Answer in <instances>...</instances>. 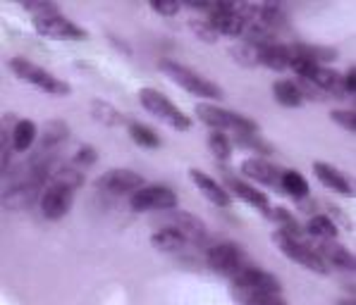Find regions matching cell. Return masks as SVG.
<instances>
[{
	"instance_id": "37",
	"label": "cell",
	"mask_w": 356,
	"mask_h": 305,
	"mask_svg": "<svg viewBox=\"0 0 356 305\" xmlns=\"http://www.w3.org/2000/svg\"><path fill=\"white\" fill-rule=\"evenodd\" d=\"M337 305H354V298H352V301H349V298H347V301H339Z\"/></svg>"
},
{
	"instance_id": "10",
	"label": "cell",
	"mask_w": 356,
	"mask_h": 305,
	"mask_svg": "<svg viewBox=\"0 0 356 305\" xmlns=\"http://www.w3.org/2000/svg\"><path fill=\"white\" fill-rule=\"evenodd\" d=\"M156 220L161 222V227L177 229L179 234H184V236L189 238L191 246H199V243H204L206 236H208V229L204 225V220H199V217L191 215V212L177 210V208L163 210V212H158Z\"/></svg>"
},
{
	"instance_id": "34",
	"label": "cell",
	"mask_w": 356,
	"mask_h": 305,
	"mask_svg": "<svg viewBox=\"0 0 356 305\" xmlns=\"http://www.w3.org/2000/svg\"><path fill=\"white\" fill-rule=\"evenodd\" d=\"M179 8H182L179 3H165V0H161V3H158V0H153V3H151L153 12L165 15V17H175V15L179 12Z\"/></svg>"
},
{
	"instance_id": "9",
	"label": "cell",
	"mask_w": 356,
	"mask_h": 305,
	"mask_svg": "<svg viewBox=\"0 0 356 305\" xmlns=\"http://www.w3.org/2000/svg\"><path fill=\"white\" fill-rule=\"evenodd\" d=\"M129 208L134 212H163L177 208V193L163 184H146L129 195Z\"/></svg>"
},
{
	"instance_id": "17",
	"label": "cell",
	"mask_w": 356,
	"mask_h": 305,
	"mask_svg": "<svg viewBox=\"0 0 356 305\" xmlns=\"http://www.w3.org/2000/svg\"><path fill=\"white\" fill-rule=\"evenodd\" d=\"M314 174H316V179H318V182L325 189L335 191V193H342V195H354L352 182H349V179L337 170V167L327 165V162L316 160L314 162Z\"/></svg>"
},
{
	"instance_id": "27",
	"label": "cell",
	"mask_w": 356,
	"mask_h": 305,
	"mask_svg": "<svg viewBox=\"0 0 356 305\" xmlns=\"http://www.w3.org/2000/svg\"><path fill=\"white\" fill-rule=\"evenodd\" d=\"M91 114H94L98 122L106 124V127H122V124H127V117H124L115 105H111L108 101L91 103Z\"/></svg>"
},
{
	"instance_id": "16",
	"label": "cell",
	"mask_w": 356,
	"mask_h": 305,
	"mask_svg": "<svg viewBox=\"0 0 356 305\" xmlns=\"http://www.w3.org/2000/svg\"><path fill=\"white\" fill-rule=\"evenodd\" d=\"M249 179H256L263 186H270V189H280V177H282V170L273 162L263 160V157H246V160L239 165Z\"/></svg>"
},
{
	"instance_id": "24",
	"label": "cell",
	"mask_w": 356,
	"mask_h": 305,
	"mask_svg": "<svg viewBox=\"0 0 356 305\" xmlns=\"http://www.w3.org/2000/svg\"><path fill=\"white\" fill-rule=\"evenodd\" d=\"M273 98L280 103L282 107H301L304 105V96L297 89L292 79H280L273 84Z\"/></svg>"
},
{
	"instance_id": "1",
	"label": "cell",
	"mask_w": 356,
	"mask_h": 305,
	"mask_svg": "<svg viewBox=\"0 0 356 305\" xmlns=\"http://www.w3.org/2000/svg\"><path fill=\"white\" fill-rule=\"evenodd\" d=\"M232 296L237 298V303L249 305L254 301H261L266 296H275L282 293V284L275 274L261 270L259 265H246L237 277H232Z\"/></svg>"
},
{
	"instance_id": "36",
	"label": "cell",
	"mask_w": 356,
	"mask_h": 305,
	"mask_svg": "<svg viewBox=\"0 0 356 305\" xmlns=\"http://www.w3.org/2000/svg\"><path fill=\"white\" fill-rule=\"evenodd\" d=\"M249 305H287V301L282 298V293H275V296H266V298H261V301H254Z\"/></svg>"
},
{
	"instance_id": "2",
	"label": "cell",
	"mask_w": 356,
	"mask_h": 305,
	"mask_svg": "<svg viewBox=\"0 0 356 305\" xmlns=\"http://www.w3.org/2000/svg\"><path fill=\"white\" fill-rule=\"evenodd\" d=\"M194 112L199 114V119L211 127L213 132H229V134H259L261 127L251 117H246L242 112L227 110V107H218L211 103H196Z\"/></svg>"
},
{
	"instance_id": "21",
	"label": "cell",
	"mask_w": 356,
	"mask_h": 305,
	"mask_svg": "<svg viewBox=\"0 0 356 305\" xmlns=\"http://www.w3.org/2000/svg\"><path fill=\"white\" fill-rule=\"evenodd\" d=\"M280 191L287 193L289 198H294L297 203H301L304 198H309V182H306L304 174L297 170H282Z\"/></svg>"
},
{
	"instance_id": "32",
	"label": "cell",
	"mask_w": 356,
	"mask_h": 305,
	"mask_svg": "<svg viewBox=\"0 0 356 305\" xmlns=\"http://www.w3.org/2000/svg\"><path fill=\"white\" fill-rule=\"evenodd\" d=\"M98 160V152L94 146H81L79 150L74 152V157H72V162L79 170H86V167H91L94 162Z\"/></svg>"
},
{
	"instance_id": "33",
	"label": "cell",
	"mask_w": 356,
	"mask_h": 305,
	"mask_svg": "<svg viewBox=\"0 0 356 305\" xmlns=\"http://www.w3.org/2000/svg\"><path fill=\"white\" fill-rule=\"evenodd\" d=\"M330 119L335 124H339L344 132H349V134L356 132V114H354V110H332Z\"/></svg>"
},
{
	"instance_id": "25",
	"label": "cell",
	"mask_w": 356,
	"mask_h": 305,
	"mask_svg": "<svg viewBox=\"0 0 356 305\" xmlns=\"http://www.w3.org/2000/svg\"><path fill=\"white\" fill-rule=\"evenodd\" d=\"M127 132L131 136V141H134L136 146H141V148H161L163 141L161 136H158V132L153 127H149V124L144 122H129L127 124Z\"/></svg>"
},
{
	"instance_id": "4",
	"label": "cell",
	"mask_w": 356,
	"mask_h": 305,
	"mask_svg": "<svg viewBox=\"0 0 356 305\" xmlns=\"http://www.w3.org/2000/svg\"><path fill=\"white\" fill-rule=\"evenodd\" d=\"M8 67L13 69L15 76H19L22 81L36 86L38 91H43V94H48V96H70L72 94V86H70L67 81L58 79L56 74L38 67V64H34L26 58H10Z\"/></svg>"
},
{
	"instance_id": "11",
	"label": "cell",
	"mask_w": 356,
	"mask_h": 305,
	"mask_svg": "<svg viewBox=\"0 0 356 305\" xmlns=\"http://www.w3.org/2000/svg\"><path fill=\"white\" fill-rule=\"evenodd\" d=\"M74 203V189L65 186V184L51 182L46 189H43L41 198H38V208H41V215L51 222H58L72 210Z\"/></svg>"
},
{
	"instance_id": "23",
	"label": "cell",
	"mask_w": 356,
	"mask_h": 305,
	"mask_svg": "<svg viewBox=\"0 0 356 305\" xmlns=\"http://www.w3.org/2000/svg\"><path fill=\"white\" fill-rule=\"evenodd\" d=\"M306 236H314L316 241H332L337 238V225L330 215H314L304 227Z\"/></svg>"
},
{
	"instance_id": "14",
	"label": "cell",
	"mask_w": 356,
	"mask_h": 305,
	"mask_svg": "<svg viewBox=\"0 0 356 305\" xmlns=\"http://www.w3.org/2000/svg\"><path fill=\"white\" fill-rule=\"evenodd\" d=\"M222 186L227 189V193L229 195H237L239 200H244L246 205H251V208H256V210H261V212H266L268 208H270V198H268L263 191H256L251 184H246L242 182L239 177H234V174H229L225 172L222 174Z\"/></svg>"
},
{
	"instance_id": "13",
	"label": "cell",
	"mask_w": 356,
	"mask_h": 305,
	"mask_svg": "<svg viewBox=\"0 0 356 305\" xmlns=\"http://www.w3.org/2000/svg\"><path fill=\"white\" fill-rule=\"evenodd\" d=\"M311 248L316 250V255L325 263L327 270H344V272H354V253L349 248H344L342 243H337V238L332 241H316L311 243Z\"/></svg>"
},
{
	"instance_id": "6",
	"label": "cell",
	"mask_w": 356,
	"mask_h": 305,
	"mask_svg": "<svg viewBox=\"0 0 356 305\" xmlns=\"http://www.w3.org/2000/svg\"><path fill=\"white\" fill-rule=\"evenodd\" d=\"M206 265L211 267V272H216V274L232 279V277H237L246 265H251V260L246 258L244 248L239 246V243L222 241V243H216V246L208 248Z\"/></svg>"
},
{
	"instance_id": "12",
	"label": "cell",
	"mask_w": 356,
	"mask_h": 305,
	"mask_svg": "<svg viewBox=\"0 0 356 305\" xmlns=\"http://www.w3.org/2000/svg\"><path fill=\"white\" fill-rule=\"evenodd\" d=\"M96 191L108 195H131L134 191L146 186L144 177L131 170H108L96 179Z\"/></svg>"
},
{
	"instance_id": "20",
	"label": "cell",
	"mask_w": 356,
	"mask_h": 305,
	"mask_svg": "<svg viewBox=\"0 0 356 305\" xmlns=\"http://www.w3.org/2000/svg\"><path fill=\"white\" fill-rule=\"evenodd\" d=\"M36 139H38V129L36 122H31V119H17L15 127L10 129V141H13V148L17 152H26L34 146Z\"/></svg>"
},
{
	"instance_id": "3",
	"label": "cell",
	"mask_w": 356,
	"mask_h": 305,
	"mask_svg": "<svg viewBox=\"0 0 356 305\" xmlns=\"http://www.w3.org/2000/svg\"><path fill=\"white\" fill-rule=\"evenodd\" d=\"M158 67H161L163 72H165L170 79L175 81V84L182 86L184 91H189L191 96L208 98V101H220V98L225 96V91H222L216 81L206 79V76H201L199 72H194V69L175 62V60H168V58L161 60V62H158Z\"/></svg>"
},
{
	"instance_id": "28",
	"label": "cell",
	"mask_w": 356,
	"mask_h": 305,
	"mask_svg": "<svg viewBox=\"0 0 356 305\" xmlns=\"http://www.w3.org/2000/svg\"><path fill=\"white\" fill-rule=\"evenodd\" d=\"M229 55L242 67H256V64H261V46H254L249 41H237L229 48Z\"/></svg>"
},
{
	"instance_id": "15",
	"label": "cell",
	"mask_w": 356,
	"mask_h": 305,
	"mask_svg": "<svg viewBox=\"0 0 356 305\" xmlns=\"http://www.w3.org/2000/svg\"><path fill=\"white\" fill-rule=\"evenodd\" d=\"M189 179L194 182V186L199 189L213 205H218V208H229V205H232V195L227 193V189L222 186L218 179L208 177L206 172L196 170V167H191L189 170Z\"/></svg>"
},
{
	"instance_id": "8",
	"label": "cell",
	"mask_w": 356,
	"mask_h": 305,
	"mask_svg": "<svg viewBox=\"0 0 356 305\" xmlns=\"http://www.w3.org/2000/svg\"><path fill=\"white\" fill-rule=\"evenodd\" d=\"M31 24L41 36L53 38V41H84L89 38V31L79 26L76 21L65 17L63 12L41 15V17H31Z\"/></svg>"
},
{
	"instance_id": "19",
	"label": "cell",
	"mask_w": 356,
	"mask_h": 305,
	"mask_svg": "<svg viewBox=\"0 0 356 305\" xmlns=\"http://www.w3.org/2000/svg\"><path fill=\"white\" fill-rule=\"evenodd\" d=\"M289 62H292V53H289V46L284 43H268V46H261V64L268 69H275V72H284L289 69Z\"/></svg>"
},
{
	"instance_id": "31",
	"label": "cell",
	"mask_w": 356,
	"mask_h": 305,
	"mask_svg": "<svg viewBox=\"0 0 356 305\" xmlns=\"http://www.w3.org/2000/svg\"><path fill=\"white\" fill-rule=\"evenodd\" d=\"M22 8L26 12H31V17H41V15H51V12H60V8L51 0H26L22 3Z\"/></svg>"
},
{
	"instance_id": "30",
	"label": "cell",
	"mask_w": 356,
	"mask_h": 305,
	"mask_svg": "<svg viewBox=\"0 0 356 305\" xmlns=\"http://www.w3.org/2000/svg\"><path fill=\"white\" fill-rule=\"evenodd\" d=\"M189 26H191V31H194V34L199 36L204 43H216L218 38H220V34H218L216 26H213L211 21H208V17L191 19V21H189Z\"/></svg>"
},
{
	"instance_id": "35",
	"label": "cell",
	"mask_w": 356,
	"mask_h": 305,
	"mask_svg": "<svg viewBox=\"0 0 356 305\" xmlns=\"http://www.w3.org/2000/svg\"><path fill=\"white\" fill-rule=\"evenodd\" d=\"M342 86H344V91H347V96H354V91H356V69H354V64L342 74Z\"/></svg>"
},
{
	"instance_id": "29",
	"label": "cell",
	"mask_w": 356,
	"mask_h": 305,
	"mask_svg": "<svg viewBox=\"0 0 356 305\" xmlns=\"http://www.w3.org/2000/svg\"><path fill=\"white\" fill-rule=\"evenodd\" d=\"M208 148H211L213 157H216L218 162H229V157H232V141H229L227 134L222 132H211L208 134Z\"/></svg>"
},
{
	"instance_id": "22",
	"label": "cell",
	"mask_w": 356,
	"mask_h": 305,
	"mask_svg": "<svg viewBox=\"0 0 356 305\" xmlns=\"http://www.w3.org/2000/svg\"><path fill=\"white\" fill-rule=\"evenodd\" d=\"M289 51L299 58H306L316 64L323 62H332L337 60V51L335 48H327V46H311V43H289Z\"/></svg>"
},
{
	"instance_id": "18",
	"label": "cell",
	"mask_w": 356,
	"mask_h": 305,
	"mask_svg": "<svg viewBox=\"0 0 356 305\" xmlns=\"http://www.w3.org/2000/svg\"><path fill=\"white\" fill-rule=\"evenodd\" d=\"M151 246L156 250H161V253H177V250H184L187 246H191V243L184 234L177 232V229L161 227L151 234Z\"/></svg>"
},
{
	"instance_id": "5",
	"label": "cell",
	"mask_w": 356,
	"mask_h": 305,
	"mask_svg": "<svg viewBox=\"0 0 356 305\" xmlns=\"http://www.w3.org/2000/svg\"><path fill=\"white\" fill-rule=\"evenodd\" d=\"M139 101H141V105H144L146 112L153 114L156 119H161L163 124H168V127L175 129V132H189V129H191V117H189V114H184L172 101H170L168 96H163L161 91L141 89L139 91Z\"/></svg>"
},
{
	"instance_id": "26",
	"label": "cell",
	"mask_w": 356,
	"mask_h": 305,
	"mask_svg": "<svg viewBox=\"0 0 356 305\" xmlns=\"http://www.w3.org/2000/svg\"><path fill=\"white\" fill-rule=\"evenodd\" d=\"M229 141H232V146H237V148L256 152V157L273 155V152H275V148H273L266 139H261V134H232Z\"/></svg>"
},
{
	"instance_id": "7",
	"label": "cell",
	"mask_w": 356,
	"mask_h": 305,
	"mask_svg": "<svg viewBox=\"0 0 356 305\" xmlns=\"http://www.w3.org/2000/svg\"><path fill=\"white\" fill-rule=\"evenodd\" d=\"M273 243L280 248L282 255H287L289 260L306 267L309 272H316V274H321V277L330 274V270H327L325 263L316 255V250L311 248V243L306 241V238H292V236H287V234H282L280 229H275V232H273Z\"/></svg>"
}]
</instances>
